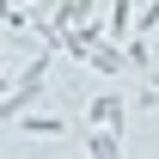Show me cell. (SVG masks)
<instances>
[{
    "mask_svg": "<svg viewBox=\"0 0 159 159\" xmlns=\"http://www.w3.org/2000/svg\"><path fill=\"white\" fill-rule=\"evenodd\" d=\"M19 129H25V135H43V141H61V135H67V116H55V110H37V104H31V110L19 116Z\"/></svg>",
    "mask_w": 159,
    "mask_h": 159,
    "instance_id": "1",
    "label": "cell"
},
{
    "mask_svg": "<svg viewBox=\"0 0 159 159\" xmlns=\"http://www.w3.org/2000/svg\"><path fill=\"white\" fill-rule=\"evenodd\" d=\"M122 116H129V98H122V92H98V98L86 104V122H110V129H122Z\"/></svg>",
    "mask_w": 159,
    "mask_h": 159,
    "instance_id": "2",
    "label": "cell"
},
{
    "mask_svg": "<svg viewBox=\"0 0 159 159\" xmlns=\"http://www.w3.org/2000/svg\"><path fill=\"white\" fill-rule=\"evenodd\" d=\"M104 37H116V43L135 37V0H110V25H104Z\"/></svg>",
    "mask_w": 159,
    "mask_h": 159,
    "instance_id": "3",
    "label": "cell"
},
{
    "mask_svg": "<svg viewBox=\"0 0 159 159\" xmlns=\"http://www.w3.org/2000/svg\"><path fill=\"white\" fill-rule=\"evenodd\" d=\"M159 25V0H147V6H141V31H153Z\"/></svg>",
    "mask_w": 159,
    "mask_h": 159,
    "instance_id": "4",
    "label": "cell"
},
{
    "mask_svg": "<svg viewBox=\"0 0 159 159\" xmlns=\"http://www.w3.org/2000/svg\"><path fill=\"white\" fill-rule=\"evenodd\" d=\"M0 61H6V55H0Z\"/></svg>",
    "mask_w": 159,
    "mask_h": 159,
    "instance_id": "5",
    "label": "cell"
}]
</instances>
